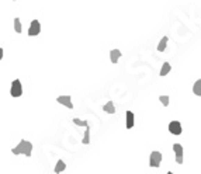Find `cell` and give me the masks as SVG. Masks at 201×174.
Segmentation results:
<instances>
[{"instance_id":"obj_1","label":"cell","mask_w":201,"mask_h":174,"mask_svg":"<svg viewBox=\"0 0 201 174\" xmlns=\"http://www.w3.org/2000/svg\"><path fill=\"white\" fill-rule=\"evenodd\" d=\"M11 153L13 155H24L27 157H31V155H33V143L23 139L16 148L11 149Z\"/></svg>"},{"instance_id":"obj_2","label":"cell","mask_w":201,"mask_h":174,"mask_svg":"<svg viewBox=\"0 0 201 174\" xmlns=\"http://www.w3.org/2000/svg\"><path fill=\"white\" fill-rule=\"evenodd\" d=\"M10 94H11V97H20V96L23 94V86H21V82H20L18 79H16V80L11 82Z\"/></svg>"},{"instance_id":"obj_3","label":"cell","mask_w":201,"mask_h":174,"mask_svg":"<svg viewBox=\"0 0 201 174\" xmlns=\"http://www.w3.org/2000/svg\"><path fill=\"white\" fill-rule=\"evenodd\" d=\"M162 157H163V156H162L160 152H156V150L152 152V153H150V156H149V166L155 167V169L159 167V166H160V163H162Z\"/></svg>"},{"instance_id":"obj_4","label":"cell","mask_w":201,"mask_h":174,"mask_svg":"<svg viewBox=\"0 0 201 174\" xmlns=\"http://www.w3.org/2000/svg\"><path fill=\"white\" fill-rule=\"evenodd\" d=\"M173 150H175V155H176V163H177V164H183L184 148H183L180 143H175V145H173Z\"/></svg>"},{"instance_id":"obj_5","label":"cell","mask_w":201,"mask_h":174,"mask_svg":"<svg viewBox=\"0 0 201 174\" xmlns=\"http://www.w3.org/2000/svg\"><path fill=\"white\" fill-rule=\"evenodd\" d=\"M40 33H41V23L35 18V20L31 21V26H30V28H28V35L30 37H35Z\"/></svg>"},{"instance_id":"obj_6","label":"cell","mask_w":201,"mask_h":174,"mask_svg":"<svg viewBox=\"0 0 201 174\" xmlns=\"http://www.w3.org/2000/svg\"><path fill=\"white\" fill-rule=\"evenodd\" d=\"M182 124L179 122V121H172V122L169 124V132L173 135H176V136H179L180 134H182Z\"/></svg>"},{"instance_id":"obj_7","label":"cell","mask_w":201,"mask_h":174,"mask_svg":"<svg viewBox=\"0 0 201 174\" xmlns=\"http://www.w3.org/2000/svg\"><path fill=\"white\" fill-rule=\"evenodd\" d=\"M56 101H58L59 104L65 105L66 108L73 110V103H72V97H70V96H59V97L56 98Z\"/></svg>"},{"instance_id":"obj_8","label":"cell","mask_w":201,"mask_h":174,"mask_svg":"<svg viewBox=\"0 0 201 174\" xmlns=\"http://www.w3.org/2000/svg\"><path fill=\"white\" fill-rule=\"evenodd\" d=\"M125 117H127V124H125L127 129L134 128V125H135V117H134V113H132V111H127Z\"/></svg>"},{"instance_id":"obj_9","label":"cell","mask_w":201,"mask_h":174,"mask_svg":"<svg viewBox=\"0 0 201 174\" xmlns=\"http://www.w3.org/2000/svg\"><path fill=\"white\" fill-rule=\"evenodd\" d=\"M103 111L107 114H115V107H114L113 101H107L106 104L103 105Z\"/></svg>"},{"instance_id":"obj_10","label":"cell","mask_w":201,"mask_h":174,"mask_svg":"<svg viewBox=\"0 0 201 174\" xmlns=\"http://www.w3.org/2000/svg\"><path fill=\"white\" fill-rule=\"evenodd\" d=\"M120 58H121V51L120 49H113V51L110 52V59H111V62H113L114 65L120 61Z\"/></svg>"},{"instance_id":"obj_11","label":"cell","mask_w":201,"mask_h":174,"mask_svg":"<svg viewBox=\"0 0 201 174\" xmlns=\"http://www.w3.org/2000/svg\"><path fill=\"white\" fill-rule=\"evenodd\" d=\"M66 169V164H65V162L63 160H58V163H56V166H55V173L56 174H59V173H62L63 170Z\"/></svg>"},{"instance_id":"obj_12","label":"cell","mask_w":201,"mask_h":174,"mask_svg":"<svg viewBox=\"0 0 201 174\" xmlns=\"http://www.w3.org/2000/svg\"><path fill=\"white\" fill-rule=\"evenodd\" d=\"M168 41H169V38L168 37H163L160 40V42H159V45H157V51L159 52H163L164 49H166V45H168Z\"/></svg>"},{"instance_id":"obj_13","label":"cell","mask_w":201,"mask_h":174,"mask_svg":"<svg viewBox=\"0 0 201 174\" xmlns=\"http://www.w3.org/2000/svg\"><path fill=\"white\" fill-rule=\"evenodd\" d=\"M82 142H83V145H89V143H90V128H89V125L86 127V132H84V135H83Z\"/></svg>"},{"instance_id":"obj_14","label":"cell","mask_w":201,"mask_h":174,"mask_svg":"<svg viewBox=\"0 0 201 174\" xmlns=\"http://www.w3.org/2000/svg\"><path fill=\"white\" fill-rule=\"evenodd\" d=\"M193 93L196 96H201V80L198 79L196 83H194V86H193Z\"/></svg>"},{"instance_id":"obj_15","label":"cell","mask_w":201,"mask_h":174,"mask_svg":"<svg viewBox=\"0 0 201 174\" xmlns=\"http://www.w3.org/2000/svg\"><path fill=\"white\" fill-rule=\"evenodd\" d=\"M170 69H172V68H170V63H169V62H164L163 66H162V69H160V76H166V75L170 72Z\"/></svg>"},{"instance_id":"obj_16","label":"cell","mask_w":201,"mask_h":174,"mask_svg":"<svg viewBox=\"0 0 201 174\" xmlns=\"http://www.w3.org/2000/svg\"><path fill=\"white\" fill-rule=\"evenodd\" d=\"M14 30H16V33H21L23 31V27H21V21H20V18L16 17L14 18Z\"/></svg>"},{"instance_id":"obj_17","label":"cell","mask_w":201,"mask_h":174,"mask_svg":"<svg viewBox=\"0 0 201 174\" xmlns=\"http://www.w3.org/2000/svg\"><path fill=\"white\" fill-rule=\"evenodd\" d=\"M73 124H76L77 127H87L89 124H87V121H82V120H79V118H73Z\"/></svg>"},{"instance_id":"obj_18","label":"cell","mask_w":201,"mask_h":174,"mask_svg":"<svg viewBox=\"0 0 201 174\" xmlns=\"http://www.w3.org/2000/svg\"><path fill=\"white\" fill-rule=\"evenodd\" d=\"M159 101L163 104V107H168L169 105V96H160V97H159Z\"/></svg>"},{"instance_id":"obj_19","label":"cell","mask_w":201,"mask_h":174,"mask_svg":"<svg viewBox=\"0 0 201 174\" xmlns=\"http://www.w3.org/2000/svg\"><path fill=\"white\" fill-rule=\"evenodd\" d=\"M3 54H4L3 48H0V61H2V59H3Z\"/></svg>"},{"instance_id":"obj_20","label":"cell","mask_w":201,"mask_h":174,"mask_svg":"<svg viewBox=\"0 0 201 174\" xmlns=\"http://www.w3.org/2000/svg\"><path fill=\"white\" fill-rule=\"evenodd\" d=\"M168 174H173V171H169V173Z\"/></svg>"},{"instance_id":"obj_21","label":"cell","mask_w":201,"mask_h":174,"mask_svg":"<svg viewBox=\"0 0 201 174\" xmlns=\"http://www.w3.org/2000/svg\"><path fill=\"white\" fill-rule=\"evenodd\" d=\"M14 2H16V0H14Z\"/></svg>"}]
</instances>
